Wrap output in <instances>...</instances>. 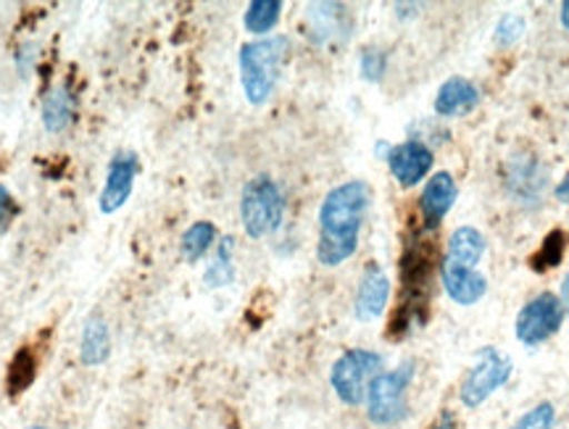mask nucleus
<instances>
[{
	"instance_id": "14",
	"label": "nucleus",
	"mask_w": 569,
	"mask_h": 429,
	"mask_svg": "<svg viewBox=\"0 0 569 429\" xmlns=\"http://www.w3.org/2000/svg\"><path fill=\"white\" fill-rule=\"evenodd\" d=\"M111 353V335L109 325L101 317H90L82 327V340H80V361L84 367H98L109 359Z\"/></svg>"
},
{
	"instance_id": "7",
	"label": "nucleus",
	"mask_w": 569,
	"mask_h": 429,
	"mask_svg": "<svg viewBox=\"0 0 569 429\" xmlns=\"http://www.w3.org/2000/svg\"><path fill=\"white\" fill-rule=\"evenodd\" d=\"M561 321H565V306L553 292H540L528 303L522 306L517 317V340L522 346L536 348L540 342L551 340L553 335L561 330Z\"/></svg>"
},
{
	"instance_id": "8",
	"label": "nucleus",
	"mask_w": 569,
	"mask_h": 429,
	"mask_svg": "<svg viewBox=\"0 0 569 429\" xmlns=\"http://www.w3.org/2000/svg\"><path fill=\"white\" fill-rule=\"evenodd\" d=\"M138 171L140 161L132 150H119V153H113L101 198H98V209H101V213H117L127 200H130Z\"/></svg>"
},
{
	"instance_id": "1",
	"label": "nucleus",
	"mask_w": 569,
	"mask_h": 429,
	"mask_svg": "<svg viewBox=\"0 0 569 429\" xmlns=\"http://www.w3.org/2000/svg\"><path fill=\"white\" fill-rule=\"evenodd\" d=\"M372 190L367 182L351 180L327 192L319 209L317 259L325 267H340L359 248V232L365 225Z\"/></svg>"
},
{
	"instance_id": "6",
	"label": "nucleus",
	"mask_w": 569,
	"mask_h": 429,
	"mask_svg": "<svg viewBox=\"0 0 569 429\" xmlns=\"http://www.w3.org/2000/svg\"><path fill=\"white\" fill-rule=\"evenodd\" d=\"M511 377V361L503 359L496 348H482L475 356L472 369L467 371L465 382H461V403L467 409H480L486 400L501 390Z\"/></svg>"
},
{
	"instance_id": "32",
	"label": "nucleus",
	"mask_w": 569,
	"mask_h": 429,
	"mask_svg": "<svg viewBox=\"0 0 569 429\" xmlns=\"http://www.w3.org/2000/svg\"><path fill=\"white\" fill-rule=\"evenodd\" d=\"M30 429H46V427H30Z\"/></svg>"
},
{
	"instance_id": "29",
	"label": "nucleus",
	"mask_w": 569,
	"mask_h": 429,
	"mask_svg": "<svg viewBox=\"0 0 569 429\" xmlns=\"http://www.w3.org/2000/svg\"><path fill=\"white\" fill-rule=\"evenodd\" d=\"M557 198L561 200V203L569 206V171L565 174V180L557 184Z\"/></svg>"
},
{
	"instance_id": "30",
	"label": "nucleus",
	"mask_w": 569,
	"mask_h": 429,
	"mask_svg": "<svg viewBox=\"0 0 569 429\" xmlns=\"http://www.w3.org/2000/svg\"><path fill=\"white\" fill-rule=\"evenodd\" d=\"M561 306H565V313H569V275L565 277V282H561Z\"/></svg>"
},
{
	"instance_id": "19",
	"label": "nucleus",
	"mask_w": 569,
	"mask_h": 429,
	"mask_svg": "<svg viewBox=\"0 0 569 429\" xmlns=\"http://www.w3.org/2000/svg\"><path fill=\"white\" fill-rule=\"evenodd\" d=\"M213 240H217V227H213L211 221H196V225L188 227L182 235V259L188 263L201 261L211 250Z\"/></svg>"
},
{
	"instance_id": "16",
	"label": "nucleus",
	"mask_w": 569,
	"mask_h": 429,
	"mask_svg": "<svg viewBox=\"0 0 569 429\" xmlns=\"http://www.w3.org/2000/svg\"><path fill=\"white\" fill-rule=\"evenodd\" d=\"M74 96L67 84H59L42 100V124L48 132H63L74 119Z\"/></svg>"
},
{
	"instance_id": "25",
	"label": "nucleus",
	"mask_w": 569,
	"mask_h": 429,
	"mask_svg": "<svg viewBox=\"0 0 569 429\" xmlns=\"http://www.w3.org/2000/svg\"><path fill=\"white\" fill-rule=\"evenodd\" d=\"M388 56L380 48H365L359 56V71L367 82H380L386 77Z\"/></svg>"
},
{
	"instance_id": "22",
	"label": "nucleus",
	"mask_w": 569,
	"mask_h": 429,
	"mask_svg": "<svg viewBox=\"0 0 569 429\" xmlns=\"http://www.w3.org/2000/svg\"><path fill=\"white\" fill-rule=\"evenodd\" d=\"M311 19H315V34L317 40H327L330 34L336 32H346L348 27L343 21L348 19V13L343 6L338 3H322V6H311Z\"/></svg>"
},
{
	"instance_id": "17",
	"label": "nucleus",
	"mask_w": 569,
	"mask_h": 429,
	"mask_svg": "<svg viewBox=\"0 0 569 429\" xmlns=\"http://www.w3.org/2000/svg\"><path fill=\"white\" fill-rule=\"evenodd\" d=\"M543 171H540L536 159H522L511 163L509 171V188L517 198L522 200H536L540 198V190H543Z\"/></svg>"
},
{
	"instance_id": "3",
	"label": "nucleus",
	"mask_w": 569,
	"mask_h": 429,
	"mask_svg": "<svg viewBox=\"0 0 569 429\" xmlns=\"http://www.w3.org/2000/svg\"><path fill=\"white\" fill-rule=\"evenodd\" d=\"M415 361L393 371H380L367 390V417L377 427H396L409 417V388L415 382Z\"/></svg>"
},
{
	"instance_id": "15",
	"label": "nucleus",
	"mask_w": 569,
	"mask_h": 429,
	"mask_svg": "<svg viewBox=\"0 0 569 429\" xmlns=\"http://www.w3.org/2000/svg\"><path fill=\"white\" fill-rule=\"evenodd\" d=\"M482 256H486V238L475 227H459L448 238V256L446 259L461 263V267H478Z\"/></svg>"
},
{
	"instance_id": "5",
	"label": "nucleus",
	"mask_w": 569,
	"mask_h": 429,
	"mask_svg": "<svg viewBox=\"0 0 569 429\" xmlns=\"http://www.w3.org/2000/svg\"><path fill=\"white\" fill-rule=\"evenodd\" d=\"M382 369V356L367 348L346 350L340 359L332 363L330 385L336 396L346 406H361L367 400L369 385Z\"/></svg>"
},
{
	"instance_id": "28",
	"label": "nucleus",
	"mask_w": 569,
	"mask_h": 429,
	"mask_svg": "<svg viewBox=\"0 0 569 429\" xmlns=\"http://www.w3.org/2000/svg\"><path fill=\"white\" fill-rule=\"evenodd\" d=\"M427 429H459V427H457V417H453V413L446 409Z\"/></svg>"
},
{
	"instance_id": "20",
	"label": "nucleus",
	"mask_w": 569,
	"mask_h": 429,
	"mask_svg": "<svg viewBox=\"0 0 569 429\" xmlns=\"http://www.w3.org/2000/svg\"><path fill=\"white\" fill-rule=\"evenodd\" d=\"M34 377H38V359L30 348H21L17 356H13L9 377H6V388H9V396H21L24 390L32 388Z\"/></svg>"
},
{
	"instance_id": "26",
	"label": "nucleus",
	"mask_w": 569,
	"mask_h": 429,
	"mask_svg": "<svg viewBox=\"0 0 569 429\" xmlns=\"http://www.w3.org/2000/svg\"><path fill=\"white\" fill-rule=\"evenodd\" d=\"M522 32H525V19L517 17V13H507V17L498 21L496 27V42L501 48H509L522 38Z\"/></svg>"
},
{
	"instance_id": "10",
	"label": "nucleus",
	"mask_w": 569,
	"mask_h": 429,
	"mask_svg": "<svg viewBox=\"0 0 569 429\" xmlns=\"http://www.w3.org/2000/svg\"><path fill=\"white\" fill-rule=\"evenodd\" d=\"M390 296V282L377 263H367L365 275H361L359 288H356V300H353V313L359 321H372L382 317L388 306Z\"/></svg>"
},
{
	"instance_id": "23",
	"label": "nucleus",
	"mask_w": 569,
	"mask_h": 429,
	"mask_svg": "<svg viewBox=\"0 0 569 429\" xmlns=\"http://www.w3.org/2000/svg\"><path fill=\"white\" fill-rule=\"evenodd\" d=\"M565 248H567V235L561 230H553L546 235L543 246L536 256H532L530 263L536 271H546V269H553L559 267L561 259H565Z\"/></svg>"
},
{
	"instance_id": "11",
	"label": "nucleus",
	"mask_w": 569,
	"mask_h": 429,
	"mask_svg": "<svg viewBox=\"0 0 569 429\" xmlns=\"http://www.w3.org/2000/svg\"><path fill=\"white\" fill-rule=\"evenodd\" d=\"M440 280H443L448 298L457 300L459 306H475L488 292V280L478 269L461 267L451 259H443V263H440Z\"/></svg>"
},
{
	"instance_id": "2",
	"label": "nucleus",
	"mask_w": 569,
	"mask_h": 429,
	"mask_svg": "<svg viewBox=\"0 0 569 429\" xmlns=\"http://www.w3.org/2000/svg\"><path fill=\"white\" fill-rule=\"evenodd\" d=\"M288 59L290 40L284 34L246 42L240 48V80H243L248 103L261 106L272 98Z\"/></svg>"
},
{
	"instance_id": "27",
	"label": "nucleus",
	"mask_w": 569,
	"mask_h": 429,
	"mask_svg": "<svg viewBox=\"0 0 569 429\" xmlns=\"http://www.w3.org/2000/svg\"><path fill=\"white\" fill-rule=\"evenodd\" d=\"M17 213H19V206H17V200H13L11 192L6 190L3 184H0V235H6V232H9L11 221L17 219Z\"/></svg>"
},
{
	"instance_id": "21",
	"label": "nucleus",
	"mask_w": 569,
	"mask_h": 429,
	"mask_svg": "<svg viewBox=\"0 0 569 429\" xmlns=\"http://www.w3.org/2000/svg\"><path fill=\"white\" fill-rule=\"evenodd\" d=\"M282 3L280 0H253L246 11V30L253 34H267L272 32L280 21Z\"/></svg>"
},
{
	"instance_id": "31",
	"label": "nucleus",
	"mask_w": 569,
	"mask_h": 429,
	"mask_svg": "<svg viewBox=\"0 0 569 429\" xmlns=\"http://www.w3.org/2000/svg\"><path fill=\"white\" fill-rule=\"evenodd\" d=\"M561 24H565V30L569 32V0L567 3H561Z\"/></svg>"
},
{
	"instance_id": "9",
	"label": "nucleus",
	"mask_w": 569,
	"mask_h": 429,
	"mask_svg": "<svg viewBox=\"0 0 569 429\" xmlns=\"http://www.w3.org/2000/svg\"><path fill=\"white\" fill-rule=\"evenodd\" d=\"M386 161L396 182L403 184V188H411V184L425 180L427 171L432 169V150L422 140H407L401 146L388 148Z\"/></svg>"
},
{
	"instance_id": "13",
	"label": "nucleus",
	"mask_w": 569,
	"mask_h": 429,
	"mask_svg": "<svg viewBox=\"0 0 569 429\" xmlns=\"http://www.w3.org/2000/svg\"><path fill=\"white\" fill-rule=\"evenodd\" d=\"M480 103V90L465 77H451L440 84L436 96V113L438 117H461L478 109Z\"/></svg>"
},
{
	"instance_id": "4",
	"label": "nucleus",
	"mask_w": 569,
	"mask_h": 429,
	"mask_svg": "<svg viewBox=\"0 0 569 429\" xmlns=\"http://www.w3.org/2000/svg\"><path fill=\"white\" fill-rule=\"evenodd\" d=\"M240 219H243L246 235L253 240L280 230L284 219V196L272 177L259 174L246 184L243 196H240Z\"/></svg>"
},
{
	"instance_id": "18",
	"label": "nucleus",
	"mask_w": 569,
	"mask_h": 429,
	"mask_svg": "<svg viewBox=\"0 0 569 429\" xmlns=\"http://www.w3.org/2000/svg\"><path fill=\"white\" fill-rule=\"evenodd\" d=\"M232 280H234V240L224 238L217 246V253H213V261L209 263V269H206L203 282L209 285L211 290H219V288H227V285H232Z\"/></svg>"
},
{
	"instance_id": "24",
	"label": "nucleus",
	"mask_w": 569,
	"mask_h": 429,
	"mask_svg": "<svg viewBox=\"0 0 569 429\" xmlns=\"http://www.w3.org/2000/svg\"><path fill=\"white\" fill-rule=\"evenodd\" d=\"M511 429H557V409L551 403H538L536 409L522 413Z\"/></svg>"
},
{
	"instance_id": "12",
	"label": "nucleus",
	"mask_w": 569,
	"mask_h": 429,
	"mask_svg": "<svg viewBox=\"0 0 569 429\" xmlns=\"http://www.w3.org/2000/svg\"><path fill=\"white\" fill-rule=\"evenodd\" d=\"M459 196L457 182L448 171H438L436 177H430L419 198V211H422L427 230H436L440 221L446 219V213L453 209V200Z\"/></svg>"
}]
</instances>
